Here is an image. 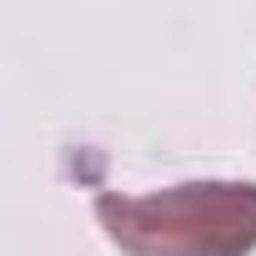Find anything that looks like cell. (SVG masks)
I'll use <instances>...</instances> for the list:
<instances>
[{
  "instance_id": "1",
  "label": "cell",
  "mask_w": 256,
  "mask_h": 256,
  "mask_svg": "<svg viewBox=\"0 0 256 256\" xmlns=\"http://www.w3.org/2000/svg\"><path fill=\"white\" fill-rule=\"evenodd\" d=\"M106 236L126 256H251L256 186L186 181L151 196H96Z\"/></svg>"
}]
</instances>
